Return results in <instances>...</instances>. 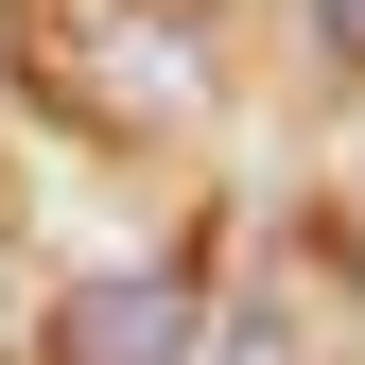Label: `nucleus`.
<instances>
[{
    "label": "nucleus",
    "instance_id": "nucleus-2",
    "mask_svg": "<svg viewBox=\"0 0 365 365\" xmlns=\"http://www.w3.org/2000/svg\"><path fill=\"white\" fill-rule=\"evenodd\" d=\"M192 331H209L192 261H140V279H87L53 313V365H192Z\"/></svg>",
    "mask_w": 365,
    "mask_h": 365
},
{
    "label": "nucleus",
    "instance_id": "nucleus-4",
    "mask_svg": "<svg viewBox=\"0 0 365 365\" xmlns=\"http://www.w3.org/2000/svg\"><path fill=\"white\" fill-rule=\"evenodd\" d=\"M348 244H365V174H348Z\"/></svg>",
    "mask_w": 365,
    "mask_h": 365
},
{
    "label": "nucleus",
    "instance_id": "nucleus-3",
    "mask_svg": "<svg viewBox=\"0 0 365 365\" xmlns=\"http://www.w3.org/2000/svg\"><path fill=\"white\" fill-rule=\"evenodd\" d=\"M313 35H331V53H348V70H365V0H313Z\"/></svg>",
    "mask_w": 365,
    "mask_h": 365
},
{
    "label": "nucleus",
    "instance_id": "nucleus-1",
    "mask_svg": "<svg viewBox=\"0 0 365 365\" xmlns=\"http://www.w3.org/2000/svg\"><path fill=\"white\" fill-rule=\"evenodd\" d=\"M18 70H35L53 122H87V140L209 122V35L174 18V0H18Z\"/></svg>",
    "mask_w": 365,
    "mask_h": 365
}]
</instances>
